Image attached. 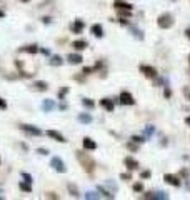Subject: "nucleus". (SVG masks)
Here are the masks:
<instances>
[{"label":"nucleus","instance_id":"obj_33","mask_svg":"<svg viewBox=\"0 0 190 200\" xmlns=\"http://www.w3.org/2000/svg\"><path fill=\"white\" fill-rule=\"evenodd\" d=\"M94 70H95L94 67H84V72H82V74H84V75H90Z\"/></svg>","mask_w":190,"mask_h":200},{"label":"nucleus","instance_id":"obj_39","mask_svg":"<svg viewBox=\"0 0 190 200\" xmlns=\"http://www.w3.org/2000/svg\"><path fill=\"white\" fill-rule=\"evenodd\" d=\"M142 197H144V198H153V200H155V192H149V193H144Z\"/></svg>","mask_w":190,"mask_h":200},{"label":"nucleus","instance_id":"obj_30","mask_svg":"<svg viewBox=\"0 0 190 200\" xmlns=\"http://www.w3.org/2000/svg\"><path fill=\"white\" fill-rule=\"evenodd\" d=\"M82 104H84V105L87 107V109H94V105H95L90 99H84V100H82Z\"/></svg>","mask_w":190,"mask_h":200},{"label":"nucleus","instance_id":"obj_6","mask_svg":"<svg viewBox=\"0 0 190 200\" xmlns=\"http://www.w3.org/2000/svg\"><path fill=\"white\" fill-rule=\"evenodd\" d=\"M20 129L25 132V134H28V135H42V130L40 129H37V127H33V125H28V124H22L20 125Z\"/></svg>","mask_w":190,"mask_h":200},{"label":"nucleus","instance_id":"obj_28","mask_svg":"<svg viewBox=\"0 0 190 200\" xmlns=\"http://www.w3.org/2000/svg\"><path fill=\"white\" fill-rule=\"evenodd\" d=\"M167 198H168V195L165 192H157L155 193V200H167Z\"/></svg>","mask_w":190,"mask_h":200},{"label":"nucleus","instance_id":"obj_3","mask_svg":"<svg viewBox=\"0 0 190 200\" xmlns=\"http://www.w3.org/2000/svg\"><path fill=\"white\" fill-rule=\"evenodd\" d=\"M50 167L55 170V172H58V173H65L67 172V167H65V163H63V160L60 157H53L50 160Z\"/></svg>","mask_w":190,"mask_h":200},{"label":"nucleus","instance_id":"obj_53","mask_svg":"<svg viewBox=\"0 0 190 200\" xmlns=\"http://www.w3.org/2000/svg\"><path fill=\"white\" fill-rule=\"evenodd\" d=\"M0 163H2V160H0Z\"/></svg>","mask_w":190,"mask_h":200},{"label":"nucleus","instance_id":"obj_29","mask_svg":"<svg viewBox=\"0 0 190 200\" xmlns=\"http://www.w3.org/2000/svg\"><path fill=\"white\" fill-rule=\"evenodd\" d=\"M134 192H144V183L142 182H137V183H134Z\"/></svg>","mask_w":190,"mask_h":200},{"label":"nucleus","instance_id":"obj_4","mask_svg":"<svg viewBox=\"0 0 190 200\" xmlns=\"http://www.w3.org/2000/svg\"><path fill=\"white\" fill-rule=\"evenodd\" d=\"M139 70L142 72V74L145 75V77H149V79H157V70L153 69V67H150V65H142L140 63V67H139Z\"/></svg>","mask_w":190,"mask_h":200},{"label":"nucleus","instance_id":"obj_36","mask_svg":"<svg viewBox=\"0 0 190 200\" xmlns=\"http://www.w3.org/2000/svg\"><path fill=\"white\" fill-rule=\"evenodd\" d=\"M163 97H165V99H170V97H172V90H170L168 87H165V90H163Z\"/></svg>","mask_w":190,"mask_h":200},{"label":"nucleus","instance_id":"obj_41","mask_svg":"<svg viewBox=\"0 0 190 200\" xmlns=\"http://www.w3.org/2000/svg\"><path fill=\"white\" fill-rule=\"evenodd\" d=\"M100 197H102V195H95V193H92V192L85 195V198H100Z\"/></svg>","mask_w":190,"mask_h":200},{"label":"nucleus","instance_id":"obj_15","mask_svg":"<svg viewBox=\"0 0 190 200\" xmlns=\"http://www.w3.org/2000/svg\"><path fill=\"white\" fill-rule=\"evenodd\" d=\"M67 60H69L70 63H74V65H77V63H82V55H79V53H69L67 55Z\"/></svg>","mask_w":190,"mask_h":200},{"label":"nucleus","instance_id":"obj_5","mask_svg":"<svg viewBox=\"0 0 190 200\" xmlns=\"http://www.w3.org/2000/svg\"><path fill=\"white\" fill-rule=\"evenodd\" d=\"M119 100H120V104H122V105H134V104H135V100H134L132 94H130V92H127V90H124V92L120 94Z\"/></svg>","mask_w":190,"mask_h":200},{"label":"nucleus","instance_id":"obj_31","mask_svg":"<svg viewBox=\"0 0 190 200\" xmlns=\"http://www.w3.org/2000/svg\"><path fill=\"white\" fill-rule=\"evenodd\" d=\"M22 178H23V180H25V182H30V183L33 182V178H32V175H30V173H27V172H22Z\"/></svg>","mask_w":190,"mask_h":200},{"label":"nucleus","instance_id":"obj_54","mask_svg":"<svg viewBox=\"0 0 190 200\" xmlns=\"http://www.w3.org/2000/svg\"><path fill=\"white\" fill-rule=\"evenodd\" d=\"M188 60H190V57H188Z\"/></svg>","mask_w":190,"mask_h":200},{"label":"nucleus","instance_id":"obj_49","mask_svg":"<svg viewBox=\"0 0 190 200\" xmlns=\"http://www.w3.org/2000/svg\"><path fill=\"white\" fill-rule=\"evenodd\" d=\"M185 124H187V125L190 127V117H187V119H185Z\"/></svg>","mask_w":190,"mask_h":200},{"label":"nucleus","instance_id":"obj_24","mask_svg":"<svg viewBox=\"0 0 190 200\" xmlns=\"http://www.w3.org/2000/svg\"><path fill=\"white\" fill-rule=\"evenodd\" d=\"M97 190H99V192H100V195H104L105 198H114V197H115L114 193H112V192H109V190H105L104 187H102V185H100V187L97 188Z\"/></svg>","mask_w":190,"mask_h":200},{"label":"nucleus","instance_id":"obj_16","mask_svg":"<svg viewBox=\"0 0 190 200\" xmlns=\"http://www.w3.org/2000/svg\"><path fill=\"white\" fill-rule=\"evenodd\" d=\"M82 144H84V149H85V150H95V149H97V144H95L92 139H89V137H85Z\"/></svg>","mask_w":190,"mask_h":200},{"label":"nucleus","instance_id":"obj_35","mask_svg":"<svg viewBox=\"0 0 190 200\" xmlns=\"http://www.w3.org/2000/svg\"><path fill=\"white\" fill-rule=\"evenodd\" d=\"M45 198H53V200H58L60 197H58V195H55L53 192H48V193H45Z\"/></svg>","mask_w":190,"mask_h":200},{"label":"nucleus","instance_id":"obj_38","mask_svg":"<svg viewBox=\"0 0 190 200\" xmlns=\"http://www.w3.org/2000/svg\"><path fill=\"white\" fill-rule=\"evenodd\" d=\"M180 177L188 178V168H182V170H180Z\"/></svg>","mask_w":190,"mask_h":200},{"label":"nucleus","instance_id":"obj_11","mask_svg":"<svg viewBox=\"0 0 190 200\" xmlns=\"http://www.w3.org/2000/svg\"><path fill=\"white\" fill-rule=\"evenodd\" d=\"M114 7L117 8V10H132V8H134L130 3L124 2V0H115V2H114Z\"/></svg>","mask_w":190,"mask_h":200},{"label":"nucleus","instance_id":"obj_23","mask_svg":"<svg viewBox=\"0 0 190 200\" xmlns=\"http://www.w3.org/2000/svg\"><path fill=\"white\" fill-rule=\"evenodd\" d=\"M79 122H80V124H90V122H92V115H89V114H80L79 115Z\"/></svg>","mask_w":190,"mask_h":200},{"label":"nucleus","instance_id":"obj_2","mask_svg":"<svg viewBox=\"0 0 190 200\" xmlns=\"http://www.w3.org/2000/svg\"><path fill=\"white\" fill-rule=\"evenodd\" d=\"M157 25H158L160 28H163V30L170 28V27L173 25V15H172V13H168V12L162 13V15L157 18Z\"/></svg>","mask_w":190,"mask_h":200},{"label":"nucleus","instance_id":"obj_17","mask_svg":"<svg viewBox=\"0 0 190 200\" xmlns=\"http://www.w3.org/2000/svg\"><path fill=\"white\" fill-rule=\"evenodd\" d=\"M72 47H74L75 50H79V52H80V50H85V48L89 47V43H87L85 40H75L74 43H72Z\"/></svg>","mask_w":190,"mask_h":200},{"label":"nucleus","instance_id":"obj_20","mask_svg":"<svg viewBox=\"0 0 190 200\" xmlns=\"http://www.w3.org/2000/svg\"><path fill=\"white\" fill-rule=\"evenodd\" d=\"M42 109L45 110V112H52L53 109H55V104H53L52 100H43V104H42Z\"/></svg>","mask_w":190,"mask_h":200},{"label":"nucleus","instance_id":"obj_45","mask_svg":"<svg viewBox=\"0 0 190 200\" xmlns=\"http://www.w3.org/2000/svg\"><path fill=\"white\" fill-rule=\"evenodd\" d=\"M50 22H52L50 17H43V18H42V23H45V25H47V23H50Z\"/></svg>","mask_w":190,"mask_h":200},{"label":"nucleus","instance_id":"obj_9","mask_svg":"<svg viewBox=\"0 0 190 200\" xmlns=\"http://www.w3.org/2000/svg\"><path fill=\"white\" fill-rule=\"evenodd\" d=\"M124 163H125V167L129 168V170H137V168L140 167L139 162H137L134 157H125V159H124Z\"/></svg>","mask_w":190,"mask_h":200},{"label":"nucleus","instance_id":"obj_40","mask_svg":"<svg viewBox=\"0 0 190 200\" xmlns=\"http://www.w3.org/2000/svg\"><path fill=\"white\" fill-rule=\"evenodd\" d=\"M120 178L122 180H132V175H130V173H122Z\"/></svg>","mask_w":190,"mask_h":200},{"label":"nucleus","instance_id":"obj_10","mask_svg":"<svg viewBox=\"0 0 190 200\" xmlns=\"http://www.w3.org/2000/svg\"><path fill=\"white\" fill-rule=\"evenodd\" d=\"M47 135H48L50 139H53L55 142H62V144H65V142H67L65 137H63L62 134H58L57 130H48V132H47Z\"/></svg>","mask_w":190,"mask_h":200},{"label":"nucleus","instance_id":"obj_26","mask_svg":"<svg viewBox=\"0 0 190 200\" xmlns=\"http://www.w3.org/2000/svg\"><path fill=\"white\" fill-rule=\"evenodd\" d=\"M67 94H69V87H63V89L58 90V94H57V95H58V99H60V100H63Z\"/></svg>","mask_w":190,"mask_h":200},{"label":"nucleus","instance_id":"obj_47","mask_svg":"<svg viewBox=\"0 0 190 200\" xmlns=\"http://www.w3.org/2000/svg\"><path fill=\"white\" fill-rule=\"evenodd\" d=\"M42 53H43V55H50V50H47V48H42V50H40Z\"/></svg>","mask_w":190,"mask_h":200},{"label":"nucleus","instance_id":"obj_32","mask_svg":"<svg viewBox=\"0 0 190 200\" xmlns=\"http://www.w3.org/2000/svg\"><path fill=\"white\" fill-rule=\"evenodd\" d=\"M132 140H134V142H137V144H144L145 142V137H144V135H142V137H140V135H134Z\"/></svg>","mask_w":190,"mask_h":200},{"label":"nucleus","instance_id":"obj_34","mask_svg":"<svg viewBox=\"0 0 190 200\" xmlns=\"http://www.w3.org/2000/svg\"><path fill=\"white\" fill-rule=\"evenodd\" d=\"M150 175H152L150 170H144V172L140 173V178H150Z\"/></svg>","mask_w":190,"mask_h":200},{"label":"nucleus","instance_id":"obj_18","mask_svg":"<svg viewBox=\"0 0 190 200\" xmlns=\"http://www.w3.org/2000/svg\"><path fill=\"white\" fill-rule=\"evenodd\" d=\"M62 62H63V60H62L60 55H52L50 60H48V65H52V67H60Z\"/></svg>","mask_w":190,"mask_h":200},{"label":"nucleus","instance_id":"obj_13","mask_svg":"<svg viewBox=\"0 0 190 200\" xmlns=\"http://www.w3.org/2000/svg\"><path fill=\"white\" fill-rule=\"evenodd\" d=\"M100 107H104V109L109 110V112H114L115 104H114V100H110V99H102L100 100Z\"/></svg>","mask_w":190,"mask_h":200},{"label":"nucleus","instance_id":"obj_25","mask_svg":"<svg viewBox=\"0 0 190 200\" xmlns=\"http://www.w3.org/2000/svg\"><path fill=\"white\" fill-rule=\"evenodd\" d=\"M129 27H130V30H132V32H134V35H135V37H137V38H139V40H142V38H144V33H142V32H140V30H139V28H135V27H132V25H129Z\"/></svg>","mask_w":190,"mask_h":200},{"label":"nucleus","instance_id":"obj_19","mask_svg":"<svg viewBox=\"0 0 190 200\" xmlns=\"http://www.w3.org/2000/svg\"><path fill=\"white\" fill-rule=\"evenodd\" d=\"M18 52H27V53H37L38 52V45H35V43H33V45H27V47H22V48H18Z\"/></svg>","mask_w":190,"mask_h":200},{"label":"nucleus","instance_id":"obj_22","mask_svg":"<svg viewBox=\"0 0 190 200\" xmlns=\"http://www.w3.org/2000/svg\"><path fill=\"white\" fill-rule=\"evenodd\" d=\"M67 188H69V192H70V195H72V197H80L79 188H77L74 183H69V185H67Z\"/></svg>","mask_w":190,"mask_h":200},{"label":"nucleus","instance_id":"obj_14","mask_svg":"<svg viewBox=\"0 0 190 200\" xmlns=\"http://www.w3.org/2000/svg\"><path fill=\"white\" fill-rule=\"evenodd\" d=\"M33 89H35L37 92H45L48 90V84L47 82H43V80H37V82H33Z\"/></svg>","mask_w":190,"mask_h":200},{"label":"nucleus","instance_id":"obj_1","mask_svg":"<svg viewBox=\"0 0 190 200\" xmlns=\"http://www.w3.org/2000/svg\"><path fill=\"white\" fill-rule=\"evenodd\" d=\"M75 157H77V160L80 162V165L84 167V170L87 173H92L95 170V160L90 157L89 154H85V152H82V150H77L75 152Z\"/></svg>","mask_w":190,"mask_h":200},{"label":"nucleus","instance_id":"obj_50","mask_svg":"<svg viewBox=\"0 0 190 200\" xmlns=\"http://www.w3.org/2000/svg\"><path fill=\"white\" fill-rule=\"evenodd\" d=\"M2 17H5V12H2V10H0V18H2Z\"/></svg>","mask_w":190,"mask_h":200},{"label":"nucleus","instance_id":"obj_7","mask_svg":"<svg viewBox=\"0 0 190 200\" xmlns=\"http://www.w3.org/2000/svg\"><path fill=\"white\" fill-rule=\"evenodd\" d=\"M163 180L168 185H172V187H180V185H182V180H180L178 177H175V175H170V173H165L163 175Z\"/></svg>","mask_w":190,"mask_h":200},{"label":"nucleus","instance_id":"obj_43","mask_svg":"<svg viewBox=\"0 0 190 200\" xmlns=\"http://www.w3.org/2000/svg\"><path fill=\"white\" fill-rule=\"evenodd\" d=\"M183 95L190 100V87H185V89H183Z\"/></svg>","mask_w":190,"mask_h":200},{"label":"nucleus","instance_id":"obj_42","mask_svg":"<svg viewBox=\"0 0 190 200\" xmlns=\"http://www.w3.org/2000/svg\"><path fill=\"white\" fill-rule=\"evenodd\" d=\"M37 152L40 154V155H48V154H50V152H48L47 149H37Z\"/></svg>","mask_w":190,"mask_h":200},{"label":"nucleus","instance_id":"obj_37","mask_svg":"<svg viewBox=\"0 0 190 200\" xmlns=\"http://www.w3.org/2000/svg\"><path fill=\"white\" fill-rule=\"evenodd\" d=\"M130 12L132 10H119V15L120 17H130Z\"/></svg>","mask_w":190,"mask_h":200},{"label":"nucleus","instance_id":"obj_51","mask_svg":"<svg viewBox=\"0 0 190 200\" xmlns=\"http://www.w3.org/2000/svg\"><path fill=\"white\" fill-rule=\"evenodd\" d=\"M187 187H188V190H190V180L187 178Z\"/></svg>","mask_w":190,"mask_h":200},{"label":"nucleus","instance_id":"obj_12","mask_svg":"<svg viewBox=\"0 0 190 200\" xmlns=\"http://www.w3.org/2000/svg\"><path fill=\"white\" fill-rule=\"evenodd\" d=\"M90 32L94 33V35L97 38H100V37H104V27L100 25V23H94V25L90 27Z\"/></svg>","mask_w":190,"mask_h":200},{"label":"nucleus","instance_id":"obj_46","mask_svg":"<svg viewBox=\"0 0 190 200\" xmlns=\"http://www.w3.org/2000/svg\"><path fill=\"white\" fill-rule=\"evenodd\" d=\"M145 132H147V135H150V134L153 132V127H152V125H149L147 129H145Z\"/></svg>","mask_w":190,"mask_h":200},{"label":"nucleus","instance_id":"obj_52","mask_svg":"<svg viewBox=\"0 0 190 200\" xmlns=\"http://www.w3.org/2000/svg\"><path fill=\"white\" fill-rule=\"evenodd\" d=\"M22 2H30V0H22Z\"/></svg>","mask_w":190,"mask_h":200},{"label":"nucleus","instance_id":"obj_48","mask_svg":"<svg viewBox=\"0 0 190 200\" xmlns=\"http://www.w3.org/2000/svg\"><path fill=\"white\" fill-rule=\"evenodd\" d=\"M185 35H187V38L190 40V28H187V30H185Z\"/></svg>","mask_w":190,"mask_h":200},{"label":"nucleus","instance_id":"obj_27","mask_svg":"<svg viewBox=\"0 0 190 200\" xmlns=\"http://www.w3.org/2000/svg\"><path fill=\"white\" fill-rule=\"evenodd\" d=\"M127 149L132 150V152H137V150H139V145H137V142H134V140H132V142H127Z\"/></svg>","mask_w":190,"mask_h":200},{"label":"nucleus","instance_id":"obj_21","mask_svg":"<svg viewBox=\"0 0 190 200\" xmlns=\"http://www.w3.org/2000/svg\"><path fill=\"white\" fill-rule=\"evenodd\" d=\"M18 188H20L22 192H27V193L32 192V185H30V182H20V183H18Z\"/></svg>","mask_w":190,"mask_h":200},{"label":"nucleus","instance_id":"obj_8","mask_svg":"<svg viewBox=\"0 0 190 200\" xmlns=\"http://www.w3.org/2000/svg\"><path fill=\"white\" fill-rule=\"evenodd\" d=\"M84 28H85V23L82 20H75V22L70 23V32L72 33H82V32H84Z\"/></svg>","mask_w":190,"mask_h":200},{"label":"nucleus","instance_id":"obj_44","mask_svg":"<svg viewBox=\"0 0 190 200\" xmlns=\"http://www.w3.org/2000/svg\"><path fill=\"white\" fill-rule=\"evenodd\" d=\"M0 109H2V110H5V109H7V102L3 100V99H0Z\"/></svg>","mask_w":190,"mask_h":200}]
</instances>
